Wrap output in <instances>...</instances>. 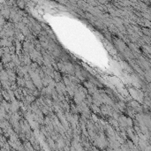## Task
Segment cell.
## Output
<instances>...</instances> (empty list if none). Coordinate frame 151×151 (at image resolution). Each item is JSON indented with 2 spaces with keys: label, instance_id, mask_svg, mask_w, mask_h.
I'll list each match as a JSON object with an SVG mask.
<instances>
[{
  "label": "cell",
  "instance_id": "cell-1",
  "mask_svg": "<svg viewBox=\"0 0 151 151\" xmlns=\"http://www.w3.org/2000/svg\"><path fill=\"white\" fill-rule=\"evenodd\" d=\"M27 87H28V88H34L33 84H32L31 82H29V81H28V82H27Z\"/></svg>",
  "mask_w": 151,
  "mask_h": 151
}]
</instances>
